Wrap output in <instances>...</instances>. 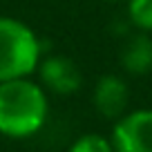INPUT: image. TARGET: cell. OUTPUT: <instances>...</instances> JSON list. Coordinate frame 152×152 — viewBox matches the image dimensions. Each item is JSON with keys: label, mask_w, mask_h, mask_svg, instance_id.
I'll return each instance as SVG.
<instances>
[{"label": "cell", "mask_w": 152, "mask_h": 152, "mask_svg": "<svg viewBox=\"0 0 152 152\" xmlns=\"http://www.w3.org/2000/svg\"><path fill=\"white\" fill-rule=\"evenodd\" d=\"M47 119V96L40 85L25 78L0 83V134L27 139Z\"/></svg>", "instance_id": "6da1fadb"}, {"label": "cell", "mask_w": 152, "mask_h": 152, "mask_svg": "<svg viewBox=\"0 0 152 152\" xmlns=\"http://www.w3.org/2000/svg\"><path fill=\"white\" fill-rule=\"evenodd\" d=\"M40 43L36 34L16 18L0 16V83L25 78L38 69Z\"/></svg>", "instance_id": "7a4b0ae2"}, {"label": "cell", "mask_w": 152, "mask_h": 152, "mask_svg": "<svg viewBox=\"0 0 152 152\" xmlns=\"http://www.w3.org/2000/svg\"><path fill=\"white\" fill-rule=\"evenodd\" d=\"M114 152H152V110L123 114L112 132Z\"/></svg>", "instance_id": "3957f363"}, {"label": "cell", "mask_w": 152, "mask_h": 152, "mask_svg": "<svg viewBox=\"0 0 152 152\" xmlns=\"http://www.w3.org/2000/svg\"><path fill=\"white\" fill-rule=\"evenodd\" d=\"M38 72H40V81L45 87H49L56 94H72L81 87V69L76 67V63L67 56H47L38 63Z\"/></svg>", "instance_id": "277c9868"}, {"label": "cell", "mask_w": 152, "mask_h": 152, "mask_svg": "<svg viewBox=\"0 0 152 152\" xmlns=\"http://www.w3.org/2000/svg\"><path fill=\"white\" fill-rule=\"evenodd\" d=\"M92 101H94V107L99 110L101 116H105V119H121L130 103L128 83L121 76H114V74L101 76L94 87Z\"/></svg>", "instance_id": "5b68a950"}, {"label": "cell", "mask_w": 152, "mask_h": 152, "mask_svg": "<svg viewBox=\"0 0 152 152\" xmlns=\"http://www.w3.org/2000/svg\"><path fill=\"white\" fill-rule=\"evenodd\" d=\"M121 65L134 76L148 74L152 69V38L148 34H137L125 40L121 49Z\"/></svg>", "instance_id": "8992f818"}, {"label": "cell", "mask_w": 152, "mask_h": 152, "mask_svg": "<svg viewBox=\"0 0 152 152\" xmlns=\"http://www.w3.org/2000/svg\"><path fill=\"white\" fill-rule=\"evenodd\" d=\"M130 20L143 31H152V0H130L128 2Z\"/></svg>", "instance_id": "52a82bcc"}, {"label": "cell", "mask_w": 152, "mask_h": 152, "mask_svg": "<svg viewBox=\"0 0 152 152\" xmlns=\"http://www.w3.org/2000/svg\"><path fill=\"white\" fill-rule=\"evenodd\" d=\"M67 152H114L112 141H107L101 134H83L69 145Z\"/></svg>", "instance_id": "ba28073f"}, {"label": "cell", "mask_w": 152, "mask_h": 152, "mask_svg": "<svg viewBox=\"0 0 152 152\" xmlns=\"http://www.w3.org/2000/svg\"><path fill=\"white\" fill-rule=\"evenodd\" d=\"M107 2H112V0H107Z\"/></svg>", "instance_id": "9c48e42d"}]
</instances>
